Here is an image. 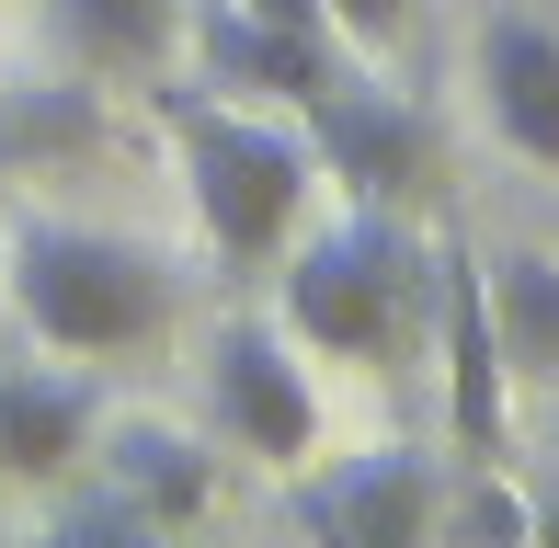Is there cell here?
<instances>
[{
	"mask_svg": "<svg viewBox=\"0 0 559 548\" xmlns=\"http://www.w3.org/2000/svg\"><path fill=\"white\" fill-rule=\"evenodd\" d=\"M274 332L332 366H412L435 332V240L412 206H354L309 252H274Z\"/></svg>",
	"mask_w": 559,
	"mask_h": 548,
	"instance_id": "cell-1",
	"label": "cell"
},
{
	"mask_svg": "<svg viewBox=\"0 0 559 548\" xmlns=\"http://www.w3.org/2000/svg\"><path fill=\"white\" fill-rule=\"evenodd\" d=\"M160 138L183 160V194H194V229L228 274H263L274 252L297 240L309 217V138L297 127H263L251 104H228L217 81H160Z\"/></svg>",
	"mask_w": 559,
	"mask_h": 548,
	"instance_id": "cell-2",
	"label": "cell"
},
{
	"mask_svg": "<svg viewBox=\"0 0 559 548\" xmlns=\"http://www.w3.org/2000/svg\"><path fill=\"white\" fill-rule=\"evenodd\" d=\"M0 286H12V320L46 355H138L171 332V263L148 240L81 229V217H23Z\"/></svg>",
	"mask_w": 559,
	"mask_h": 548,
	"instance_id": "cell-3",
	"label": "cell"
},
{
	"mask_svg": "<svg viewBox=\"0 0 559 548\" xmlns=\"http://www.w3.org/2000/svg\"><path fill=\"white\" fill-rule=\"evenodd\" d=\"M297 127H309V160L332 171L354 206H423V194H435V127H423V104H400L366 69L320 81L309 104H297Z\"/></svg>",
	"mask_w": 559,
	"mask_h": 548,
	"instance_id": "cell-4",
	"label": "cell"
},
{
	"mask_svg": "<svg viewBox=\"0 0 559 548\" xmlns=\"http://www.w3.org/2000/svg\"><path fill=\"white\" fill-rule=\"evenodd\" d=\"M206 422L240 457H274V468H297L320 445V389H309V366H297V343L274 332V320H217V343H206Z\"/></svg>",
	"mask_w": 559,
	"mask_h": 548,
	"instance_id": "cell-5",
	"label": "cell"
},
{
	"mask_svg": "<svg viewBox=\"0 0 559 548\" xmlns=\"http://www.w3.org/2000/svg\"><path fill=\"white\" fill-rule=\"evenodd\" d=\"M286 514L309 537H332V548H423V537L445 526V457H423V445H377V457H354V468L297 480Z\"/></svg>",
	"mask_w": 559,
	"mask_h": 548,
	"instance_id": "cell-6",
	"label": "cell"
},
{
	"mask_svg": "<svg viewBox=\"0 0 559 548\" xmlns=\"http://www.w3.org/2000/svg\"><path fill=\"white\" fill-rule=\"evenodd\" d=\"M423 343L445 355V434H456V457L491 468L502 445H514V378H502V343H491L479 252H456V240H435V332Z\"/></svg>",
	"mask_w": 559,
	"mask_h": 548,
	"instance_id": "cell-7",
	"label": "cell"
},
{
	"mask_svg": "<svg viewBox=\"0 0 559 548\" xmlns=\"http://www.w3.org/2000/svg\"><path fill=\"white\" fill-rule=\"evenodd\" d=\"M183 35H194V58H206L217 92H274V104H309L320 81L354 69L343 35H286V23H251L240 0H206V12L183 0Z\"/></svg>",
	"mask_w": 559,
	"mask_h": 548,
	"instance_id": "cell-8",
	"label": "cell"
},
{
	"mask_svg": "<svg viewBox=\"0 0 559 548\" xmlns=\"http://www.w3.org/2000/svg\"><path fill=\"white\" fill-rule=\"evenodd\" d=\"M479 104H491V127L514 160L559 171V23L537 12H491L479 23Z\"/></svg>",
	"mask_w": 559,
	"mask_h": 548,
	"instance_id": "cell-9",
	"label": "cell"
},
{
	"mask_svg": "<svg viewBox=\"0 0 559 548\" xmlns=\"http://www.w3.org/2000/svg\"><path fill=\"white\" fill-rule=\"evenodd\" d=\"M81 468H104V491L138 503L148 537H160V526H194V514L217 503V445L171 434V422H92V457Z\"/></svg>",
	"mask_w": 559,
	"mask_h": 548,
	"instance_id": "cell-10",
	"label": "cell"
},
{
	"mask_svg": "<svg viewBox=\"0 0 559 548\" xmlns=\"http://www.w3.org/2000/svg\"><path fill=\"white\" fill-rule=\"evenodd\" d=\"M92 401L81 378H58V366H0V480H69V468L92 457Z\"/></svg>",
	"mask_w": 559,
	"mask_h": 548,
	"instance_id": "cell-11",
	"label": "cell"
},
{
	"mask_svg": "<svg viewBox=\"0 0 559 548\" xmlns=\"http://www.w3.org/2000/svg\"><path fill=\"white\" fill-rule=\"evenodd\" d=\"M46 46L81 81H160L183 46V0H46Z\"/></svg>",
	"mask_w": 559,
	"mask_h": 548,
	"instance_id": "cell-12",
	"label": "cell"
},
{
	"mask_svg": "<svg viewBox=\"0 0 559 548\" xmlns=\"http://www.w3.org/2000/svg\"><path fill=\"white\" fill-rule=\"evenodd\" d=\"M479 286H491L502 378L514 389H559V263L548 252H502V263H479Z\"/></svg>",
	"mask_w": 559,
	"mask_h": 548,
	"instance_id": "cell-13",
	"label": "cell"
},
{
	"mask_svg": "<svg viewBox=\"0 0 559 548\" xmlns=\"http://www.w3.org/2000/svg\"><path fill=\"white\" fill-rule=\"evenodd\" d=\"M320 12H332V35H343V46L389 58V46H400V23H412V0H320Z\"/></svg>",
	"mask_w": 559,
	"mask_h": 548,
	"instance_id": "cell-14",
	"label": "cell"
},
{
	"mask_svg": "<svg viewBox=\"0 0 559 548\" xmlns=\"http://www.w3.org/2000/svg\"><path fill=\"white\" fill-rule=\"evenodd\" d=\"M445 526H468V537H525V503L491 480V468H479V491H468V503L445 491ZM445 526H435V537H445Z\"/></svg>",
	"mask_w": 559,
	"mask_h": 548,
	"instance_id": "cell-15",
	"label": "cell"
},
{
	"mask_svg": "<svg viewBox=\"0 0 559 548\" xmlns=\"http://www.w3.org/2000/svg\"><path fill=\"white\" fill-rule=\"evenodd\" d=\"M12 148H23V127H12V104H0V160H12Z\"/></svg>",
	"mask_w": 559,
	"mask_h": 548,
	"instance_id": "cell-16",
	"label": "cell"
}]
</instances>
